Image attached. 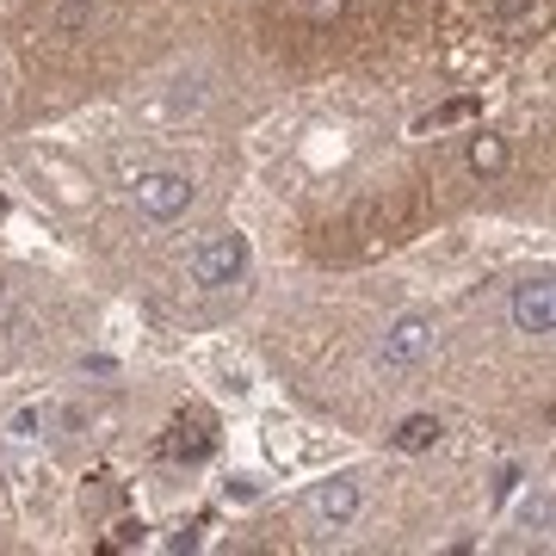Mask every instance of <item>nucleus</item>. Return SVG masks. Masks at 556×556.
I'll list each match as a JSON object with an SVG mask.
<instances>
[{
  "label": "nucleus",
  "instance_id": "obj_6",
  "mask_svg": "<svg viewBox=\"0 0 556 556\" xmlns=\"http://www.w3.org/2000/svg\"><path fill=\"white\" fill-rule=\"evenodd\" d=\"M507 137H495V130H477L470 137V174H482V179H495V174H507Z\"/></svg>",
  "mask_w": 556,
  "mask_h": 556
},
{
  "label": "nucleus",
  "instance_id": "obj_11",
  "mask_svg": "<svg viewBox=\"0 0 556 556\" xmlns=\"http://www.w3.org/2000/svg\"><path fill=\"white\" fill-rule=\"evenodd\" d=\"M309 13H316V20H334V13H340V0H309Z\"/></svg>",
  "mask_w": 556,
  "mask_h": 556
},
{
  "label": "nucleus",
  "instance_id": "obj_7",
  "mask_svg": "<svg viewBox=\"0 0 556 556\" xmlns=\"http://www.w3.org/2000/svg\"><path fill=\"white\" fill-rule=\"evenodd\" d=\"M439 433H445V427H439V415H408L396 427V452H433Z\"/></svg>",
  "mask_w": 556,
  "mask_h": 556
},
{
  "label": "nucleus",
  "instance_id": "obj_3",
  "mask_svg": "<svg viewBox=\"0 0 556 556\" xmlns=\"http://www.w3.org/2000/svg\"><path fill=\"white\" fill-rule=\"evenodd\" d=\"M433 316H420V309H408V316H396L390 328H383L378 340V358H383V371H415L420 358L433 353Z\"/></svg>",
  "mask_w": 556,
  "mask_h": 556
},
{
  "label": "nucleus",
  "instance_id": "obj_1",
  "mask_svg": "<svg viewBox=\"0 0 556 556\" xmlns=\"http://www.w3.org/2000/svg\"><path fill=\"white\" fill-rule=\"evenodd\" d=\"M248 260H254L248 236H211L186 254V278H192L199 291H229V285L248 273Z\"/></svg>",
  "mask_w": 556,
  "mask_h": 556
},
{
  "label": "nucleus",
  "instance_id": "obj_10",
  "mask_svg": "<svg viewBox=\"0 0 556 556\" xmlns=\"http://www.w3.org/2000/svg\"><path fill=\"white\" fill-rule=\"evenodd\" d=\"M526 7H532V0H495V13H501V20H514V13H526Z\"/></svg>",
  "mask_w": 556,
  "mask_h": 556
},
{
  "label": "nucleus",
  "instance_id": "obj_2",
  "mask_svg": "<svg viewBox=\"0 0 556 556\" xmlns=\"http://www.w3.org/2000/svg\"><path fill=\"white\" fill-rule=\"evenodd\" d=\"M130 199H137L142 217L155 223H174L192 211V199H199V186H192V174H179V167H155V174H137V186H130Z\"/></svg>",
  "mask_w": 556,
  "mask_h": 556
},
{
  "label": "nucleus",
  "instance_id": "obj_5",
  "mask_svg": "<svg viewBox=\"0 0 556 556\" xmlns=\"http://www.w3.org/2000/svg\"><path fill=\"white\" fill-rule=\"evenodd\" d=\"M358 507H365V495H358L353 477H334V482H316V495H309V514L328 526V532H346L358 519Z\"/></svg>",
  "mask_w": 556,
  "mask_h": 556
},
{
  "label": "nucleus",
  "instance_id": "obj_8",
  "mask_svg": "<svg viewBox=\"0 0 556 556\" xmlns=\"http://www.w3.org/2000/svg\"><path fill=\"white\" fill-rule=\"evenodd\" d=\"M93 13H100L93 0H68V7H62V13H56V25H50V38H56V43H75L80 31L93 25Z\"/></svg>",
  "mask_w": 556,
  "mask_h": 556
},
{
  "label": "nucleus",
  "instance_id": "obj_9",
  "mask_svg": "<svg viewBox=\"0 0 556 556\" xmlns=\"http://www.w3.org/2000/svg\"><path fill=\"white\" fill-rule=\"evenodd\" d=\"M13 433H20V439H38V433H43V415H38V408H25V415L13 420Z\"/></svg>",
  "mask_w": 556,
  "mask_h": 556
},
{
  "label": "nucleus",
  "instance_id": "obj_4",
  "mask_svg": "<svg viewBox=\"0 0 556 556\" xmlns=\"http://www.w3.org/2000/svg\"><path fill=\"white\" fill-rule=\"evenodd\" d=\"M514 328L532 340H551L556 328V291H551V273L526 278V285H514Z\"/></svg>",
  "mask_w": 556,
  "mask_h": 556
}]
</instances>
